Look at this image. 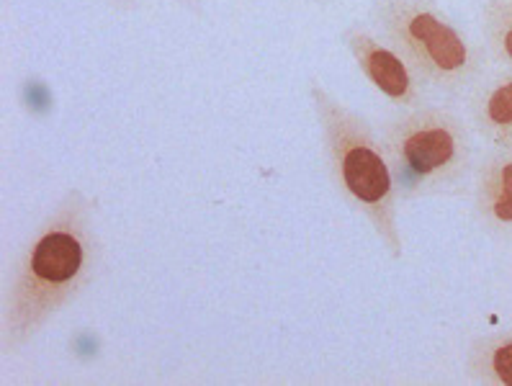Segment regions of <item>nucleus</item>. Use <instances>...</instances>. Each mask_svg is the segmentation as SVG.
<instances>
[{"label": "nucleus", "mask_w": 512, "mask_h": 386, "mask_svg": "<svg viewBox=\"0 0 512 386\" xmlns=\"http://www.w3.org/2000/svg\"><path fill=\"white\" fill-rule=\"evenodd\" d=\"M356 55L368 78L374 80L386 96L404 98L410 93V73H407V67L389 49L379 47V44L366 37H358Z\"/></svg>", "instance_id": "5"}, {"label": "nucleus", "mask_w": 512, "mask_h": 386, "mask_svg": "<svg viewBox=\"0 0 512 386\" xmlns=\"http://www.w3.org/2000/svg\"><path fill=\"white\" fill-rule=\"evenodd\" d=\"M502 44H505V52H507V55L512 57V29L507 31V34H505V42H502Z\"/></svg>", "instance_id": "9"}, {"label": "nucleus", "mask_w": 512, "mask_h": 386, "mask_svg": "<svg viewBox=\"0 0 512 386\" xmlns=\"http://www.w3.org/2000/svg\"><path fill=\"white\" fill-rule=\"evenodd\" d=\"M407 37L422 49V55L428 57L438 70L453 73L466 62V47L458 39L456 31L438 21L430 13H412L404 24Z\"/></svg>", "instance_id": "3"}, {"label": "nucleus", "mask_w": 512, "mask_h": 386, "mask_svg": "<svg viewBox=\"0 0 512 386\" xmlns=\"http://www.w3.org/2000/svg\"><path fill=\"white\" fill-rule=\"evenodd\" d=\"M494 217L502 222H512V163L505 165L500 173V193L492 204Z\"/></svg>", "instance_id": "7"}, {"label": "nucleus", "mask_w": 512, "mask_h": 386, "mask_svg": "<svg viewBox=\"0 0 512 386\" xmlns=\"http://www.w3.org/2000/svg\"><path fill=\"white\" fill-rule=\"evenodd\" d=\"M492 363H494V371H497V376H500L507 386H512V343L497 348Z\"/></svg>", "instance_id": "8"}, {"label": "nucleus", "mask_w": 512, "mask_h": 386, "mask_svg": "<svg viewBox=\"0 0 512 386\" xmlns=\"http://www.w3.org/2000/svg\"><path fill=\"white\" fill-rule=\"evenodd\" d=\"M88 245L73 227L47 230L29 248L6 312V332L24 338L80 289Z\"/></svg>", "instance_id": "1"}, {"label": "nucleus", "mask_w": 512, "mask_h": 386, "mask_svg": "<svg viewBox=\"0 0 512 386\" xmlns=\"http://www.w3.org/2000/svg\"><path fill=\"white\" fill-rule=\"evenodd\" d=\"M456 155V139L443 127L412 129L402 139V160L415 175H430Z\"/></svg>", "instance_id": "4"}, {"label": "nucleus", "mask_w": 512, "mask_h": 386, "mask_svg": "<svg viewBox=\"0 0 512 386\" xmlns=\"http://www.w3.org/2000/svg\"><path fill=\"white\" fill-rule=\"evenodd\" d=\"M340 173L343 183L363 206L379 209L392 193V175L386 168L384 157L371 145L353 142L340 150Z\"/></svg>", "instance_id": "2"}, {"label": "nucleus", "mask_w": 512, "mask_h": 386, "mask_svg": "<svg viewBox=\"0 0 512 386\" xmlns=\"http://www.w3.org/2000/svg\"><path fill=\"white\" fill-rule=\"evenodd\" d=\"M487 116L500 124V127H510L512 124V83L502 85L489 96L487 101Z\"/></svg>", "instance_id": "6"}]
</instances>
